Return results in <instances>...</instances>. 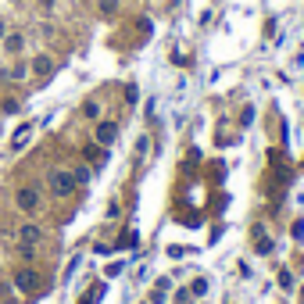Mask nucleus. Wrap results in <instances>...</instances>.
Segmentation results:
<instances>
[{
    "label": "nucleus",
    "mask_w": 304,
    "mask_h": 304,
    "mask_svg": "<svg viewBox=\"0 0 304 304\" xmlns=\"http://www.w3.org/2000/svg\"><path fill=\"white\" fill-rule=\"evenodd\" d=\"M50 190H54L57 197H68L72 190H75V175H68V172H54V175H50Z\"/></svg>",
    "instance_id": "obj_1"
},
{
    "label": "nucleus",
    "mask_w": 304,
    "mask_h": 304,
    "mask_svg": "<svg viewBox=\"0 0 304 304\" xmlns=\"http://www.w3.org/2000/svg\"><path fill=\"white\" fill-rule=\"evenodd\" d=\"M15 204H18L22 211H36V208H40V197H36V190H29V186H22L18 194H15Z\"/></svg>",
    "instance_id": "obj_2"
},
{
    "label": "nucleus",
    "mask_w": 304,
    "mask_h": 304,
    "mask_svg": "<svg viewBox=\"0 0 304 304\" xmlns=\"http://www.w3.org/2000/svg\"><path fill=\"white\" fill-rule=\"evenodd\" d=\"M115 136H118V126H115V122H100V126H97V143L107 147V143H115Z\"/></svg>",
    "instance_id": "obj_3"
},
{
    "label": "nucleus",
    "mask_w": 304,
    "mask_h": 304,
    "mask_svg": "<svg viewBox=\"0 0 304 304\" xmlns=\"http://www.w3.org/2000/svg\"><path fill=\"white\" fill-rule=\"evenodd\" d=\"M36 283H40V279H36V272H29V269H22V272L15 276V286H18V290H36Z\"/></svg>",
    "instance_id": "obj_4"
},
{
    "label": "nucleus",
    "mask_w": 304,
    "mask_h": 304,
    "mask_svg": "<svg viewBox=\"0 0 304 304\" xmlns=\"http://www.w3.org/2000/svg\"><path fill=\"white\" fill-rule=\"evenodd\" d=\"M50 68H54V61H50L47 54H40V57H32V72H36V75H50Z\"/></svg>",
    "instance_id": "obj_5"
},
{
    "label": "nucleus",
    "mask_w": 304,
    "mask_h": 304,
    "mask_svg": "<svg viewBox=\"0 0 304 304\" xmlns=\"http://www.w3.org/2000/svg\"><path fill=\"white\" fill-rule=\"evenodd\" d=\"M18 236H22L25 244H36V240H40L43 233H40V229H36V225H22V229H18Z\"/></svg>",
    "instance_id": "obj_6"
},
{
    "label": "nucleus",
    "mask_w": 304,
    "mask_h": 304,
    "mask_svg": "<svg viewBox=\"0 0 304 304\" xmlns=\"http://www.w3.org/2000/svg\"><path fill=\"white\" fill-rule=\"evenodd\" d=\"M29 136H32V126H22V129L15 133V150H18V147H22V143H25Z\"/></svg>",
    "instance_id": "obj_7"
},
{
    "label": "nucleus",
    "mask_w": 304,
    "mask_h": 304,
    "mask_svg": "<svg viewBox=\"0 0 304 304\" xmlns=\"http://www.w3.org/2000/svg\"><path fill=\"white\" fill-rule=\"evenodd\" d=\"M8 50H11V54L22 50V36H8Z\"/></svg>",
    "instance_id": "obj_8"
},
{
    "label": "nucleus",
    "mask_w": 304,
    "mask_h": 304,
    "mask_svg": "<svg viewBox=\"0 0 304 304\" xmlns=\"http://www.w3.org/2000/svg\"><path fill=\"white\" fill-rule=\"evenodd\" d=\"M75 183H90V168H79V172H75Z\"/></svg>",
    "instance_id": "obj_9"
},
{
    "label": "nucleus",
    "mask_w": 304,
    "mask_h": 304,
    "mask_svg": "<svg viewBox=\"0 0 304 304\" xmlns=\"http://www.w3.org/2000/svg\"><path fill=\"white\" fill-rule=\"evenodd\" d=\"M0 36H4V22H0Z\"/></svg>",
    "instance_id": "obj_10"
}]
</instances>
